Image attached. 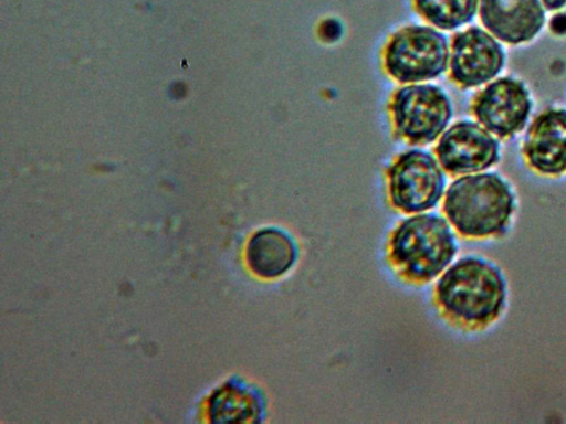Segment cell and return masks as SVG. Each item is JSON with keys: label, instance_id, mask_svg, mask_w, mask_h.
<instances>
[{"label": "cell", "instance_id": "obj_1", "mask_svg": "<svg viewBox=\"0 0 566 424\" xmlns=\"http://www.w3.org/2000/svg\"><path fill=\"white\" fill-rule=\"evenodd\" d=\"M505 297L501 271L478 256L460 258L444 272L434 288V300L443 317L470 330L493 322L504 307Z\"/></svg>", "mask_w": 566, "mask_h": 424}, {"label": "cell", "instance_id": "obj_2", "mask_svg": "<svg viewBox=\"0 0 566 424\" xmlns=\"http://www.w3.org/2000/svg\"><path fill=\"white\" fill-rule=\"evenodd\" d=\"M514 211V195L499 174L485 172L454 180L447 190L443 212L462 236L484 239L502 234Z\"/></svg>", "mask_w": 566, "mask_h": 424}, {"label": "cell", "instance_id": "obj_3", "mask_svg": "<svg viewBox=\"0 0 566 424\" xmlns=\"http://www.w3.org/2000/svg\"><path fill=\"white\" fill-rule=\"evenodd\" d=\"M457 251L449 222L433 213L406 219L394 230L387 244L392 267L415 284L436 278L451 263Z\"/></svg>", "mask_w": 566, "mask_h": 424}, {"label": "cell", "instance_id": "obj_4", "mask_svg": "<svg viewBox=\"0 0 566 424\" xmlns=\"http://www.w3.org/2000/svg\"><path fill=\"white\" fill-rule=\"evenodd\" d=\"M450 60L447 38L424 25H408L388 41L384 53L386 72L400 83H418L441 75Z\"/></svg>", "mask_w": 566, "mask_h": 424}, {"label": "cell", "instance_id": "obj_5", "mask_svg": "<svg viewBox=\"0 0 566 424\" xmlns=\"http://www.w3.org/2000/svg\"><path fill=\"white\" fill-rule=\"evenodd\" d=\"M390 114L396 132L411 144L434 141L452 118L448 95L432 84H411L392 96Z\"/></svg>", "mask_w": 566, "mask_h": 424}, {"label": "cell", "instance_id": "obj_6", "mask_svg": "<svg viewBox=\"0 0 566 424\" xmlns=\"http://www.w3.org/2000/svg\"><path fill=\"white\" fill-rule=\"evenodd\" d=\"M391 204L403 213L430 210L441 200L446 179L437 159L413 149L401 153L387 171Z\"/></svg>", "mask_w": 566, "mask_h": 424}, {"label": "cell", "instance_id": "obj_7", "mask_svg": "<svg viewBox=\"0 0 566 424\" xmlns=\"http://www.w3.org/2000/svg\"><path fill=\"white\" fill-rule=\"evenodd\" d=\"M471 108L474 117L486 130L503 139L524 127L532 102L524 84L506 76L480 91Z\"/></svg>", "mask_w": 566, "mask_h": 424}, {"label": "cell", "instance_id": "obj_8", "mask_svg": "<svg viewBox=\"0 0 566 424\" xmlns=\"http://www.w3.org/2000/svg\"><path fill=\"white\" fill-rule=\"evenodd\" d=\"M441 167L451 174L482 171L500 159L497 140L482 126L458 121L441 136L436 146Z\"/></svg>", "mask_w": 566, "mask_h": 424}, {"label": "cell", "instance_id": "obj_9", "mask_svg": "<svg viewBox=\"0 0 566 424\" xmlns=\"http://www.w3.org/2000/svg\"><path fill=\"white\" fill-rule=\"evenodd\" d=\"M504 60L501 44L484 30L471 26L452 39L450 77L463 88L476 87L494 78Z\"/></svg>", "mask_w": 566, "mask_h": 424}, {"label": "cell", "instance_id": "obj_10", "mask_svg": "<svg viewBox=\"0 0 566 424\" xmlns=\"http://www.w3.org/2000/svg\"><path fill=\"white\" fill-rule=\"evenodd\" d=\"M523 156L537 173L555 177L566 172V109H547L533 120Z\"/></svg>", "mask_w": 566, "mask_h": 424}, {"label": "cell", "instance_id": "obj_11", "mask_svg": "<svg viewBox=\"0 0 566 424\" xmlns=\"http://www.w3.org/2000/svg\"><path fill=\"white\" fill-rule=\"evenodd\" d=\"M480 18L495 38L520 44L542 30L545 12L539 0H480Z\"/></svg>", "mask_w": 566, "mask_h": 424}, {"label": "cell", "instance_id": "obj_12", "mask_svg": "<svg viewBox=\"0 0 566 424\" xmlns=\"http://www.w3.org/2000/svg\"><path fill=\"white\" fill-rule=\"evenodd\" d=\"M298 255L293 236L279 227L258 230L249 239L245 247V262L258 277L274 279L286 274Z\"/></svg>", "mask_w": 566, "mask_h": 424}, {"label": "cell", "instance_id": "obj_13", "mask_svg": "<svg viewBox=\"0 0 566 424\" xmlns=\"http://www.w3.org/2000/svg\"><path fill=\"white\" fill-rule=\"evenodd\" d=\"M268 401L256 385L244 381L228 383L213 400V414L221 422H263Z\"/></svg>", "mask_w": 566, "mask_h": 424}, {"label": "cell", "instance_id": "obj_14", "mask_svg": "<svg viewBox=\"0 0 566 424\" xmlns=\"http://www.w3.org/2000/svg\"><path fill=\"white\" fill-rule=\"evenodd\" d=\"M417 12L432 25L453 30L470 22L479 0H412Z\"/></svg>", "mask_w": 566, "mask_h": 424}, {"label": "cell", "instance_id": "obj_15", "mask_svg": "<svg viewBox=\"0 0 566 424\" xmlns=\"http://www.w3.org/2000/svg\"><path fill=\"white\" fill-rule=\"evenodd\" d=\"M551 28L555 33L558 34L566 32V15H555L551 22Z\"/></svg>", "mask_w": 566, "mask_h": 424}, {"label": "cell", "instance_id": "obj_16", "mask_svg": "<svg viewBox=\"0 0 566 424\" xmlns=\"http://www.w3.org/2000/svg\"><path fill=\"white\" fill-rule=\"evenodd\" d=\"M548 10H558L566 4V0H542Z\"/></svg>", "mask_w": 566, "mask_h": 424}]
</instances>
